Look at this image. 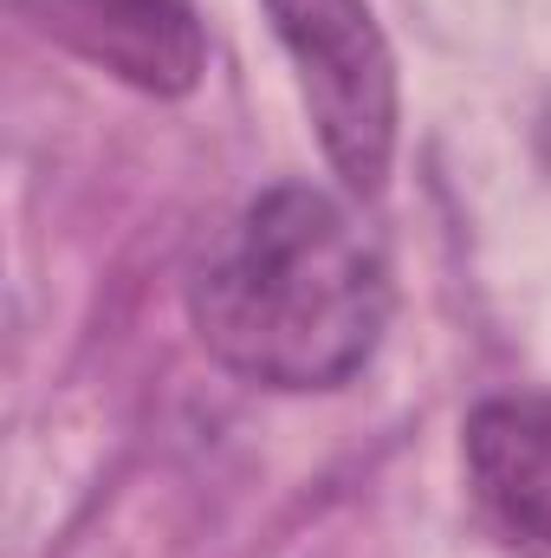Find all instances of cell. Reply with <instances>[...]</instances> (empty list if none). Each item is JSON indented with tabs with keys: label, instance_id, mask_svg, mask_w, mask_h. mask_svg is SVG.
Instances as JSON below:
<instances>
[{
	"label": "cell",
	"instance_id": "6da1fadb",
	"mask_svg": "<svg viewBox=\"0 0 551 558\" xmlns=\"http://www.w3.org/2000/svg\"><path fill=\"white\" fill-rule=\"evenodd\" d=\"M188 318L208 357L247 384L344 390L383 344L390 267L338 195L279 182L195 267Z\"/></svg>",
	"mask_w": 551,
	"mask_h": 558
},
{
	"label": "cell",
	"instance_id": "7a4b0ae2",
	"mask_svg": "<svg viewBox=\"0 0 551 558\" xmlns=\"http://www.w3.org/2000/svg\"><path fill=\"white\" fill-rule=\"evenodd\" d=\"M298 72L325 162L351 195H377L396 156V59L370 0H267Z\"/></svg>",
	"mask_w": 551,
	"mask_h": 558
},
{
	"label": "cell",
	"instance_id": "3957f363",
	"mask_svg": "<svg viewBox=\"0 0 551 558\" xmlns=\"http://www.w3.org/2000/svg\"><path fill=\"white\" fill-rule=\"evenodd\" d=\"M59 52L149 98H188L208 72V33L188 0H13Z\"/></svg>",
	"mask_w": 551,
	"mask_h": 558
},
{
	"label": "cell",
	"instance_id": "277c9868",
	"mask_svg": "<svg viewBox=\"0 0 551 558\" xmlns=\"http://www.w3.org/2000/svg\"><path fill=\"white\" fill-rule=\"evenodd\" d=\"M461 461L487 526L519 558H551V397L513 390L474 403Z\"/></svg>",
	"mask_w": 551,
	"mask_h": 558
},
{
	"label": "cell",
	"instance_id": "5b68a950",
	"mask_svg": "<svg viewBox=\"0 0 551 558\" xmlns=\"http://www.w3.org/2000/svg\"><path fill=\"white\" fill-rule=\"evenodd\" d=\"M539 156H546V169H551V105H546V118H539Z\"/></svg>",
	"mask_w": 551,
	"mask_h": 558
}]
</instances>
